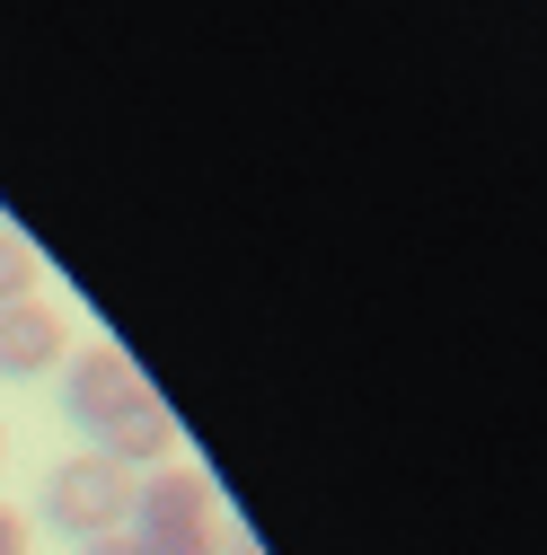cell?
Wrapping results in <instances>:
<instances>
[{
  "instance_id": "cell-1",
  "label": "cell",
  "mask_w": 547,
  "mask_h": 555,
  "mask_svg": "<svg viewBox=\"0 0 547 555\" xmlns=\"http://www.w3.org/2000/svg\"><path fill=\"white\" fill-rule=\"evenodd\" d=\"M124 538H132V555H221V494H213V476L186 467V459L132 476Z\"/></svg>"
},
{
  "instance_id": "cell-2",
  "label": "cell",
  "mask_w": 547,
  "mask_h": 555,
  "mask_svg": "<svg viewBox=\"0 0 547 555\" xmlns=\"http://www.w3.org/2000/svg\"><path fill=\"white\" fill-rule=\"evenodd\" d=\"M36 512H44V529H62L72 546H89V538L124 529V512H132V476H124V467H106L98 450L53 459V467H44V485H36Z\"/></svg>"
},
{
  "instance_id": "cell-3",
  "label": "cell",
  "mask_w": 547,
  "mask_h": 555,
  "mask_svg": "<svg viewBox=\"0 0 547 555\" xmlns=\"http://www.w3.org/2000/svg\"><path fill=\"white\" fill-rule=\"evenodd\" d=\"M142 405H160V397H151V379H142V371H132L124 344H80V353L62 362V414H72V424L89 433V450H98L115 424H132Z\"/></svg>"
},
{
  "instance_id": "cell-4",
  "label": "cell",
  "mask_w": 547,
  "mask_h": 555,
  "mask_svg": "<svg viewBox=\"0 0 547 555\" xmlns=\"http://www.w3.org/2000/svg\"><path fill=\"white\" fill-rule=\"evenodd\" d=\"M72 362V318L53 300H18L0 309V379H44Z\"/></svg>"
},
{
  "instance_id": "cell-5",
  "label": "cell",
  "mask_w": 547,
  "mask_h": 555,
  "mask_svg": "<svg viewBox=\"0 0 547 555\" xmlns=\"http://www.w3.org/2000/svg\"><path fill=\"white\" fill-rule=\"evenodd\" d=\"M98 459H106V467H124V476L168 467V459H177V424H168V405H142L132 424H115V433L98 441Z\"/></svg>"
},
{
  "instance_id": "cell-6",
  "label": "cell",
  "mask_w": 547,
  "mask_h": 555,
  "mask_svg": "<svg viewBox=\"0 0 547 555\" xmlns=\"http://www.w3.org/2000/svg\"><path fill=\"white\" fill-rule=\"evenodd\" d=\"M18 300H36V247L0 221V309H18Z\"/></svg>"
},
{
  "instance_id": "cell-7",
  "label": "cell",
  "mask_w": 547,
  "mask_h": 555,
  "mask_svg": "<svg viewBox=\"0 0 547 555\" xmlns=\"http://www.w3.org/2000/svg\"><path fill=\"white\" fill-rule=\"evenodd\" d=\"M0 555H27V512L0 503Z\"/></svg>"
},
{
  "instance_id": "cell-8",
  "label": "cell",
  "mask_w": 547,
  "mask_h": 555,
  "mask_svg": "<svg viewBox=\"0 0 547 555\" xmlns=\"http://www.w3.org/2000/svg\"><path fill=\"white\" fill-rule=\"evenodd\" d=\"M72 555H132V538H124V529H106V538H89V546H72Z\"/></svg>"
},
{
  "instance_id": "cell-9",
  "label": "cell",
  "mask_w": 547,
  "mask_h": 555,
  "mask_svg": "<svg viewBox=\"0 0 547 555\" xmlns=\"http://www.w3.org/2000/svg\"><path fill=\"white\" fill-rule=\"evenodd\" d=\"M0 450H10V433H0Z\"/></svg>"
}]
</instances>
